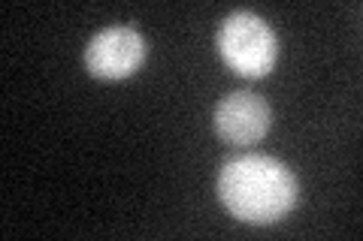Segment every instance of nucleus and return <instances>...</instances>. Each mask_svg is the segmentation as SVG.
I'll return each instance as SVG.
<instances>
[{
    "mask_svg": "<svg viewBox=\"0 0 363 241\" xmlns=\"http://www.w3.org/2000/svg\"><path fill=\"white\" fill-rule=\"evenodd\" d=\"M297 178L276 157L245 154L227 160L218 175L224 208L245 223H276L297 205Z\"/></svg>",
    "mask_w": 363,
    "mask_h": 241,
    "instance_id": "nucleus-1",
    "label": "nucleus"
},
{
    "mask_svg": "<svg viewBox=\"0 0 363 241\" xmlns=\"http://www.w3.org/2000/svg\"><path fill=\"white\" fill-rule=\"evenodd\" d=\"M218 49L233 73L245 78H260L272 70L279 57V40L272 28L255 13H240L227 16L218 30Z\"/></svg>",
    "mask_w": 363,
    "mask_h": 241,
    "instance_id": "nucleus-2",
    "label": "nucleus"
},
{
    "mask_svg": "<svg viewBox=\"0 0 363 241\" xmlns=\"http://www.w3.org/2000/svg\"><path fill=\"white\" fill-rule=\"evenodd\" d=\"M145 57V40L133 28H106L85 49V66L97 78H124L140 70Z\"/></svg>",
    "mask_w": 363,
    "mask_h": 241,
    "instance_id": "nucleus-3",
    "label": "nucleus"
},
{
    "mask_svg": "<svg viewBox=\"0 0 363 241\" xmlns=\"http://www.w3.org/2000/svg\"><path fill=\"white\" fill-rule=\"evenodd\" d=\"M215 130L230 145H255L269 130V106L260 94L236 90L215 106Z\"/></svg>",
    "mask_w": 363,
    "mask_h": 241,
    "instance_id": "nucleus-4",
    "label": "nucleus"
}]
</instances>
